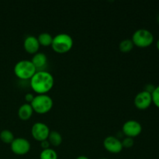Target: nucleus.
Listing matches in <instances>:
<instances>
[{
	"mask_svg": "<svg viewBox=\"0 0 159 159\" xmlns=\"http://www.w3.org/2000/svg\"><path fill=\"white\" fill-rule=\"evenodd\" d=\"M40 46L37 37L34 36H28L25 38L23 42V48L25 51L30 54H35L38 53Z\"/></svg>",
	"mask_w": 159,
	"mask_h": 159,
	"instance_id": "11",
	"label": "nucleus"
},
{
	"mask_svg": "<svg viewBox=\"0 0 159 159\" xmlns=\"http://www.w3.org/2000/svg\"><path fill=\"white\" fill-rule=\"evenodd\" d=\"M48 141L51 145L57 147V146L61 145V144L62 143V136L59 132L56 131V130H51L50 131Z\"/></svg>",
	"mask_w": 159,
	"mask_h": 159,
	"instance_id": "14",
	"label": "nucleus"
},
{
	"mask_svg": "<svg viewBox=\"0 0 159 159\" xmlns=\"http://www.w3.org/2000/svg\"><path fill=\"white\" fill-rule=\"evenodd\" d=\"M76 159H89L88 157L85 156V155H81V156H79Z\"/></svg>",
	"mask_w": 159,
	"mask_h": 159,
	"instance_id": "24",
	"label": "nucleus"
},
{
	"mask_svg": "<svg viewBox=\"0 0 159 159\" xmlns=\"http://www.w3.org/2000/svg\"><path fill=\"white\" fill-rule=\"evenodd\" d=\"M73 43L72 37L69 34H59L53 38L51 48L56 53L65 54L72 48Z\"/></svg>",
	"mask_w": 159,
	"mask_h": 159,
	"instance_id": "4",
	"label": "nucleus"
},
{
	"mask_svg": "<svg viewBox=\"0 0 159 159\" xmlns=\"http://www.w3.org/2000/svg\"><path fill=\"white\" fill-rule=\"evenodd\" d=\"M122 131L126 137L134 138L141 134L142 132V126L138 121L130 120L124 123L122 127Z\"/></svg>",
	"mask_w": 159,
	"mask_h": 159,
	"instance_id": "8",
	"label": "nucleus"
},
{
	"mask_svg": "<svg viewBox=\"0 0 159 159\" xmlns=\"http://www.w3.org/2000/svg\"><path fill=\"white\" fill-rule=\"evenodd\" d=\"M50 143L48 142V140H45V141H43L40 142V147L43 148V150H44V149H48V148H50Z\"/></svg>",
	"mask_w": 159,
	"mask_h": 159,
	"instance_id": "23",
	"label": "nucleus"
},
{
	"mask_svg": "<svg viewBox=\"0 0 159 159\" xmlns=\"http://www.w3.org/2000/svg\"><path fill=\"white\" fill-rule=\"evenodd\" d=\"M0 139L3 143L10 144L15 139L14 135L9 130H3L0 133Z\"/></svg>",
	"mask_w": 159,
	"mask_h": 159,
	"instance_id": "16",
	"label": "nucleus"
},
{
	"mask_svg": "<svg viewBox=\"0 0 159 159\" xmlns=\"http://www.w3.org/2000/svg\"><path fill=\"white\" fill-rule=\"evenodd\" d=\"M131 40L134 45L138 48H148L153 43L154 36L148 30L139 29L134 33Z\"/></svg>",
	"mask_w": 159,
	"mask_h": 159,
	"instance_id": "5",
	"label": "nucleus"
},
{
	"mask_svg": "<svg viewBox=\"0 0 159 159\" xmlns=\"http://www.w3.org/2000/svg\"><path fill=\"white\" fill-rule=\"evenodd\" d=\"M54 85V79L52 75L47 71H37L30 79V86L34 92L40 94H47Z\"/></svg>",
	"mask_w": 159,
	"mask_h": 159,
	"instance_id": "1",
	"label": "nucleus"
},
{
	"mask_svg": "<svg viewBox=\"0 0 159 159\" xmlns=\"http://www.w3.org/2000/svg\"><path fill=\"white\" fill-rule=\"evenodd\" d=\"M31 61L37 70L44 68L45 65L48 63V57H47L46 54L43 53H37V54H34V57H33Z\"/></svg>",
	"mask_w": 159,
	"mask_h": 159,
	"instance_id": "13",
	"label": "nucleus"
},
{
	"mask_svg": "<svg viewBox=\"0 0 159 159\" xmlns=\"http://www.w3.org/2000/svg\"><path fill=\"white\" fill-rule=\"evenodd\" d=\"M134 43L131 40H129V39H126V40H122V41L120 43L119 48L120 51L123 53H128L130 51H131L134 48Z\"/></svg>",
	"mask_w": 159,
	"mask_h": 159,
	"instance_id": "17",
	"label": "nucleus"
},
{
	"mask_svg": "<svg viewBox=\"0 0 159 159\" xmlns=\"http://www.w3.org/2000/svg\"><path fill=\"white\" fill-rule=\"evenodd\" d=\"M52 98L47 94H40L34 96V100L30 103L34 112L38 114H45L51 111L53 107Z\"/></svg>",
	"mask_w": 159,
	"mask_h": 159,
	"instance_id": "3",
	"label": "nucleus"
},
{
	"mask_svg": "<svg viewBox=\"0 0 159 159\" xmlns=\"http://www.w3.org/2000/svg\"><path fill=\"white\" fill-rule=\"evenodd\" d=\"M40 159H57V154L52 148L44 149L40 152Z\"/></svg>",
	"mask_w": 159,
	"mask_h": 159,
	"instance_id": "18",
	"label": "nucleus"
},
{
	"mask_svg": "<svg viewBox=\"0 0 159 159\" xmlns=\"http://www.w3.org/2000/svg\"><path fill=\"white\" fill-rule=\"evenodd\" d=\"M158 23H159V15H158Z\"/></svg>",
	"mask_w": 159,
	"mask_h": 159,
	"instance_id": "26",
	"label": "nucleus"
},
{
	"mask_svg": "<svg viewBox=\"0 0 159 159\" xmlns=\"http://www.w3.org/2000/svg\"><path fill=\"white\" fill-rule=\"evenodd\" d=\"M13 71L18 79L21 80H30L37 70L31 61L22 60L16 64Z\"/></svg>",
	"mask_w": 159,
	"mask_h": 159,
	"instance_id": "2",
	"label": "nucleus"
},
{
	"mask_svg": "<svg viewBox=\"0 0 159 159\" xmlns=\"http://www.w3.org/2000/svg\"><path fill=\"white\" fill-rule=\"evenodd\" d=\"M50 131L51 130L48 126L42 122L35 123L31 128V134L33 138L39 142L48 140Z\"/></svg>",
	"mask_w": 159,
	"mask_h": 159,
	"instance_id": "6",
	"label": "nucleus"
},
{
	"mask_svg": "<svg viewBox=\"0 0 159 159\" xmlns=\"http://www.w3.org/2000/svg\"><path fill=\"white\" fill-rule=\"evenodd\" d=\"M121 143H122L123 148H130L133 147L134 144V138L126 137V138H124V140L121 141Z\"/></svg>",
	"mask_w": 159,
	"mask_h": 159,
	"instance_id": "20",
	"label": "nucleus"
},
{
	"mask_svg": "<svg viewBox=\"0 0 159 159\" xmlns=\"http://www.w3.org/2000/svg\"><path fill=\"white\" fill-rule=\"evenodd\" d=\"M152 103L155 104V107L159 109V85L155 87V89L152 94Z\"/></svg>",
	"mask_w": 159,
	"mask_h": 159,
	"instance_id": "19",
	"label": "nucleus"
},
{
	"mask_svg": "<svg viewBox=\"0 0 159 159\" xmlns=\"http://www.w3.org/2000/svg\"><path fill=\"white\" fill-rule=\"evenodd\" d=\"M103 146L107 152L112 154L120 153L124 148L121 141L115 136L107 137L103 141Z\"/></svg>",
	"mask_w": 159,
	"mask_h": 159,
	"instance_id": "9",
	"label": "nucleus"
},
{
	"mask_svg": "<svg viewBox=\"0 0 159 159\" xmlns=\"http://www.w3.org/2000/svg\"><path fill=\"white\" fill-rule=\"evenodd\" d=\"M152 103V94L144 91V90L138 93L134 98V105L139 110H146L150 107Z\"/></svg>",
	"mask_w": 159,
	"mask_h": 159,
	"instance_id": "10",
	"label": "nucleus"
},
{
	"mask_svg": "<svg viewBox=\"0 0 159 159\" xmlns=\"http://www.w3.org/2000/svg\"><path fill=\"white\" fill-rule=\"evenodd\" d=\"M100 159H108V158H100Z\"/></svg>",
	"mask_w": 159,
	"mask_h": 159,
	"instance_id": "27",
	"label": "nucleus"
},
{
	"mask_svg": "<svg viewBox=\"0 0 159 159\" xmlns=\"http://www.w3.org/2000/svg\"><path fill=\"white\" fill-rule=\"evenodd\" d=\"M53 38H54V37H52L48 33H42L38 36L37 40H38L40 45L43 47H48L51 46V44H52Z\"/></svg>",
	"mask_w": 159,
	"mask_h": 159,
	"instance_id": "15",
	"label": "nucleus"
},
{
	"mask_svg": "<svg viewBox=\"0 0 159 159\" xmlns=\"http://www.w3.org/2000/svg\"><path fill=\"white\" fill-rule=\"evenodd\" d=\"M155 87L156 86H155V85H152V84H148V85H146L145 87H144V91L147 92V93H150V94H152L154 90L155 89Z\"/></svg>",
	"mask_w": 159,
	"mask_h": 159,
	"instance_id": "21",
	"label": "nucleus"
},
{
	"mask_svg": "<svg viewBox=\"0 0 159 159\" xmlns=\"http://www.w3.org/2000/svg\"><path fill=\"white\" fill-rule=\"evenodd\" d=\"M34 96L32 94V93H27L25 96V100L26 101V103L30 104L32 102V101L34 100Z\"/></svg>",
	"mask_w": 159,
	"mask_h": 159,
	"instance_id": "22",
	"label": "nucleus"
},
{
	"mask_svg": "<svg viewBox=\"0 0 159 159\" xmlns=\"http://www.w3.org/2000/svg\"><path fill=\"white\" fill-rule=\"evenodd\" d=\"M156 47H157V49L159 51V39L158 40V41H157V43H156Z\"/></svg>",
	"mask_w": 159,
	"mask_h": 159,
	"instance_id": "25",
	"label": "nucleus"
},
{
	"mask_svg": "<svg viewBox=\"0 0 159 159\" xmlns=\"http://www.w3.org/2000/svg\"><path fill=\"white\" fill-rule=\"evenodd\" d=\"M33 113H34V110L30 104L24 103L20 106V107L19 108L18 116L20 120L26 121L30 119Z\"/></svg>",
	"mask_w": 159,
	"mask_h": 159,
	"instance_id": "12",
	"label": "nucleus"
},
{
	"mask_svg": "<svg viewBox=\"0 0 159 159\" xmlns=\"http://www.w3.org/2000/svg\"><path fill=\"white\" fill-rule=\"evenodd\" d=\"M11 151L16 155H25L30 151V143L23 138H17L10 144Z\"/></svg>",
	"mask_w": 159,
	"mask_h": 159,
	"instance_id": "7",
	"label": "nucleus"
}]
</instances>
